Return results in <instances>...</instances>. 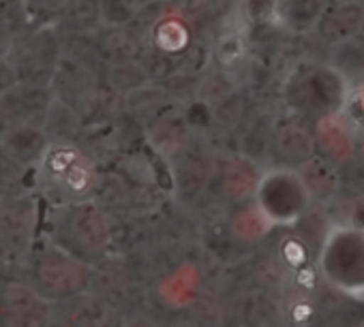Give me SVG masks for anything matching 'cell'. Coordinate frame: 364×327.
<instances>
[{"label":"cell","mask_w":364,"mask_h":327,"mask_svg":"<svg viewBox=\"0 0 364 327\" xmlns=\"http://www.w3.org/2000/svg\"><path fill=\"white\" fill-rule=\"evenodd\" d=\"M259 178H262V174H257L251 167V162L240 160V158L230 160L225 167V174H223V193L232 201H242V199L255 195Z\"/></svg>","instance_id":"7c38bea8"},{"label":"cell","mask_w":364,"mask_h":327,"mask_svg":"<svg viewBox=\"0 0 364 327\" xmlns=\"http://www.w3.org/2000/svg\"><path fill=\"white\" fill-rule=\"evenodd\" d=\"M35 233V208L28 201H0V244L24 253Z\"/></svg>","instance_id":"ba28073f"},{"label":"cell","mask_w":364,"mask_h":327,"mask_svg":"<svg viewBox=\"0 0 364 327\" xmlns=\"http://www.w3.org/2000/svg\"><path fill=\"white\" fill-rule=\"evenodd\" d=\"M274 152L283 162H287L285 167L294 170L313 158V139L300 128H283L274 139Z\"/></svg>","instance_id":"4fadbf2b"},{"label":"cell","mask_w":364,"mask_h":327,"mask_svg":"<svg viewBox=\"0 0 364 327\" xmlns=\"http://www.w3.org/2000/svg\"><path fill=\"white\" fill-rule=\"evenodd\" d=\"M253 276L257 280V287L268 289L279 293L291 278V274L287 272V267L283 265V261L277 257V253H262L255 257L253 261Z\"/></svg>","instance_id":"5bb4252c"},{"label":"cell","mask_w":364,"mask_h":327,"mask_svg":"<svg viewBox=\"0 0 364 327\" xmlns=\"http://www.w3.org/2000/svg\"><path fill=\"white\" fill-rule=\"evenodd\" d=\"M264 327H279V325H264Z\"/></svg>","instance_id":"d6986e66"},{"label":"cell","mask_w":364,"mask_h":327,"mask_svg":"<svg viewBox=\"0 0 364 327\" xmlns=\"http://www.w3.org/2000/svg\"><path fill=\"white\" fill-rule=\"evenodd\" d=\"M272 229H274V223L257 208V204H251L238 210L230 223V233L240 244H259L272 233Z\"/></svg>","instance_id":"8fae6325"},{"label":"cell","mask_w":364,"mask_h":327,"mask_svg":"<svg viewBox=\"0 0 364 327\" xmlns=\"http://www.w3.org/2000/svg\"><path fill=\"white\" fill-rule=\"evenodd\" d=\"M63 233L69 242V253L88 261L99 259L112 244V227L107 216L88 204L75 206L63 223Z\"/></svg>","instance_id":"8992f818"},{"label":"cell","mask_w":364,"mask_h":327,"mask_svg":"<svg viewBox=\"0 0 364 327\" xmlns=\"http://www.w3.org/2000/svg\"><path fill=\"white\" fill-rule=\"evenodd\" d=\"M338 118L351 135H364V88H353L343 96Z\"/></svg>","instance_id":"2e32d148"},{"label":"cell","mask_w":364,"mask_h":327,"mask_svg":"<svg viewBox=\"0 0 364 327\" xmlns=\"http://www.w3.org/2000/svg\"><path fill=\"white\" fill-rule=\"evenodd\" d=\"M319 141L334 160H347L353 154V135L341 118L323 120L319 126Z\"/></svg>","instance_id":"9a60e30c"},{"label":"cell","mask_w":364,"mask_h":327,"mask_svg":"<svg viewBox=\"0 0 364 327\" xmlns=\"http://www.w3.org/2000/svg\"><path fill=\"white\" fill-rule=\"evenodd\" d=\"M315 272L330 291L364 301V227L332 225L317 248Z\"/></svg>","instance_id":"6da1fadb"},{"label":"cell","mask_w":364,"mask_h":327,"mask_svg":"<svg viewBox=\"0 0 364 327\" xmlns=\"http://www.w3.org/2000/svg\"><path fill=\"white\" fill-rule=\"evenodd\" d=\"M255 204L274 227H291L304 216L313 201L296 170L277 167L259 178Z\"/></svg>","instance_id":"277c9868"},{"label":"cell","mask_w":364,"mask_h":327,"mask_svg":"<svg viewBox=\"0 0 364 327\" xmlns=\"http://www.w3.org/2000/svg\"><path fill=\"white\" fill-rule=\"evenodd\" d=\"M39 165L46 189L58 199L75 204L86 199L95 189V165L84 152L71 143H54L43 150Z\"/></svg>","instance_id":"7a4b0ae2"},{"label":"cell","mask_w":364,"mask_h":327,"mask_svg":"<svg viewBox=\"0 0 364 327\" xmlns=\"http://www.w3.org/2000/svg\"><path fill=\"white\" fill-rule=\"evenodd\" d=\"M311 195V201H328L338 191V174L328 160L309 158L296 170Z\"/></svg>","instance_id":"30bf717a"},{"label":"cell","mask_w":364,"mask_h":327,"mask_svg":"<svg viewBox=\"0 0 364 327\" xmlns=\"http://www.w3.org/2000/svg\"><path fill=\"white\" fill-rule=\"evenodd\" d=\"M50 327H75V325H71L67 318H63V316L54 314V316H52V321H50Z\"/></svg>","instance_id":"ac0fdd59"},{"label":"cell","mask_w":364,"mask_h":327,"mask_svg":"<svg viewBox=\"0 0 364 327\" xmlns=\"http://www.w3.org/2000/svg\"><path fill=\"white\" fill-rule=\"evenodd\" d=\"M92 265L65 248H48L35 255L31 284L50 301H63L90 289Z\"/></svg>","instance_id":"3957f363"},{"label":"cell","mask_w":364,"mask_h":327,"mask_svg":"<svg viewBox=\"0 0 364 327\" xmlns=\"http://www.w3.org/2000/svg\"><path fill=\"white\" fill-rule=\"evenodd\" d=\"M54 301L43 297L31 282L0 280V327H50Z\"/></svg>","instance_id":"5b68a950"},{"label":"cell","mask_w":364,"mask_h":327,"mask_svg":"<svg viewBox=\"0 0 364 327\" xmlns=\"http://www.w3.org/2000/svg\"><path fill=\"white\" fill-rule=\"evenodd\" d=\"M122 327H156V325L150 323L148 318H131V321L122 323Z\"/></svg>","instance_id":"e0dca14e"},{"label":"cell","mask_w":364,"mask_h":327,"mask_svg":"<svg viewBox=\"0 0 364 327\" xmlns=\"http://www.w3.org/2000/svg\"><path fill=\"white\" fill-rule=\"evenodd\" d=\"M238 316L242 323L240 327L279 325V295L262 287L247 291L238 301Z\"/></svg>","instance_id":"9c48e42d"},{"label":"cell","mask_w":364,"mask_h":327,"mask_svg":"<svg viewBox=\"0 0 364 327\" xmlns=\"http://www.w3.org/2000/svg\"><path fill=\"white\" fill-rule=\"evenodd\" d=\"M54 314L67 318L75 327H122L118 310L105 297L90 291L56 301Z\"/></svg>","instance_id":"52a82bcc"}]
</instances>
